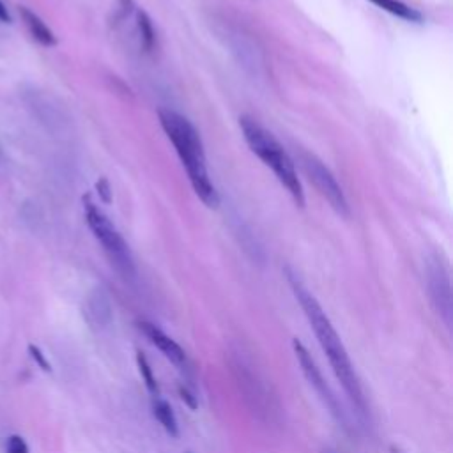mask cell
<instances>
[{"label": "cell", "instance_id": "6da1fadb", "mask_svg": "<svg viewBox=\"0 0 453 453\" xmlns=\"http://www.w3.org/2000/svg\"><path fill=\"white\" fill-rule=\"evenodd\" d=\"M287 278L296 299H298L299 305H301L303 312H305L306 319H308L310 326H312L313 333H315L317 340H319L320 347H322L327 360H330V365L331 368H333L334 375H337V379L340 381V385H342L344 392L347 393L351 402L354 404L358 414H360L361 418H367L368 406L367 399H365L363 388H361L360 378H358L356 370H354L353 367V361H351L342 340L338 337L337 330H334V326L331 324L330 317L326 315V312H324L322 306L319 305L315 296L301 284V280H299L292 271H287Z\"/></svg>", "mask_w": 453, "mask_h": 453}, {"label": "cell", "instance_id": "7a4b0ae2", "mask_svg": "<svg viewBox=\"0 0 453 453\" xmlns=\"http://www.w3.org/2000/svg\"><path fill=\"white\" fill-rule=\"evenodd\" d=\"M159 123L176 147V152L186 169L195 193L207 207H216L219 202L218 191L209 177L204 145L198 137V131L186 117L174 110H159Z\"/></svg>", "mask_w": 453, "mask_h": 453}, {"label": "cell", "instance_id": "3957f363", "mask_svg": "<svg viewBox=\"0 0 453 453\" xmlns=\"http://www.w3.org/2000/svg\"><path fill=\"white\" fill-rule=\"evenodd\" d=\"M239 126H241L243 137H245L250 149L262 159L264 165L273 170L274 176H277L278 181L287 188V191L292 195V198H294L299 205L305 204V193H303L301 181H299L298 172H296L294 162H292L291 156L285 152V149L282 147L280 142H278L266 128H262L257 121L250 119V117H241V119H239Z\"/></svg>", "mask_w": 453, "mask_h": 453}, {"label": "cell", "instance_id": "277c9868", "mask_svg": "<svg viewBox=\"0 0 453 453\" xmlns=\"http://www.w3.org/2000/svg\"><path fill=\"white\" fill-rule=\"evenodd\" d=\"M85 218L94 238L101 243L104 253L110 259L111 266L116 267L126 280L135 278V264L130 246L126 245V241L119 234L116 225L108 219V216L90 198H85Z\"/></svg>", "mask_w": 453, "mask_h": 453}, {"label": "cell", "instance_id": "5b68a950", "mask_svg": "<svg viewBox=\"0 0 453 453\" xmlns=\"http://www.w3.org/2000/svg\"><path fill=\"white\" fill-rule=\"evenodd\" d=\"M232 372H234L238 385L245 395L250 409L264 421H273L278 411L274 409V399L267 388L262 375L255 370L252 360L245 356L243 351H236L232 356Z\"/></svg>", "mask_w": 453, "mask_h": 453}, {"label": "cell", "instance_id": "8992f818", "mask_svg": "<svg viewBox=\"0 0 453 453\" xmlns=\"http://www.w3.org/2000/svg\"><path fill=\"white\" fill-rule=\"evenodd\" d=\"M292 347H294L296 358H298V363H299V367H301L303 374H305V378L308 379L310 385L315 388V392L319 393L320 400L326 404V407L330 409V413L333 414L334 420L340 423V427H342L347 434H353V427H351V421H349V418H347L346 411H344L342 404L338 402L334 392L330 388V385L324 381L322 372H320V368L317 367V363H315V360L312 358V354L308 353V349H306V347L299 342L298 338H294Z\"/></svg>", "mask_w": 453, "mask_h": 453}, {"label": "cell", "instance_id": "52a82bcc", "mask_svg": "<svg viewBox=\"0 0 453 453\" xmlns=\"http://www.w3.org/2000/svg\"><path fill=\"white\" fill-rule=\"evenodd\" d=\"M299 163H301L303 170L308 176L310 183L326 198L327 204L340 216H349V205H347L346 195H344L342 188L337 183L333 174L330 172V169L324 167V163L317 156L303 151L299 152Z\"/></svg>", "mask_w": 453, "mask_h": 453}, {"label": "cell", "instance_id": "ba28073f", "mask_svg": "<svg viewBox=\"0 0 453 453\" xmlns=\"http://www.w3.org/2000/svg\"><path fill=\"white\" fill-rule=\"evenodd\" d=\"M425 274H427V289L432 303L446 326L449 327L452 324V285H449L448 270L441 262V259L434 255L427 260Z\"/></svg>", "mask_w": 453, "mask_h": 453}, {"label": "cell", "instance_id": "9c48e42d", "mask_svg": "<svg viewBox=\"0 0 453 453\" xmlns=\"http://www.w3.org/2000/svg\"><path fill=\"white\" fill-rule=\"evenodd\" d=\"M138 327H140L142 333L149 338V342L158 347V349L165 354L167 360H170L176 367L183 368V370L188 368L186 353H184L183 347H181L176 340H172L169 334L163 333L158 326H155L152 322H147V320H140Z\"/></svg>", "mask_w": 453, "mask_h": 453}, {"label": "cell", "instance_id": "30bf717a", "mask_svg": "<svg viewBox=\"0 0 453 453\" xmlns=\"http://www.w3.org/2000/svg\"><path fill=\"white\" fill-rule=\"evenodd\" d=\"M85 315L90 326L99 327V330L110 326L114 310H111L110 298H108V294L103 289H94L89 294L85 303Z\"/></svg>", "mask_w": 453, "mask_h": 453}, {"label": "cell", "instance_id": "8fae6325", "mask_svg": "<svg viewBox=\"0 0 453 453\" xmlns=\"http://www.w3.org/2000/svg\"><path fill=\"white\" fill-rule=\"evenodd\" d=\"M20 16H22V22L25 23L27 30H29V34L32 36V40L36 41V43H40L41 47L47 48H52L57 44V37H55L54 30H52L36 13L30 11L25 6H20Z\"/></svg>", "mask_w": 453, "mask_h": 453}, {"label": "cell", "instance_id": "7c38bea8", "mask_svg": "<svg viewBox=\"0 0 453 453\" xmlns=\"http://www.w3.org/2000/svg\"><path fill=\"white\" fill-rule=\"evenodd\" d=\"M152 413H155L156 420L159 421V425L165 428L167 434H170L172 437H177V435H179V425H177V418L167 400L156 397V400L152 402Z\"/></svg>", "mask_w": 453, "mask_h": 453}, {"label": "cell", "instance_id": "4fadbf2b", "mask_svg": "<svg viewBox=\"0 0 453 453\" xmlns=\"http://www.w3.org/2000/svg\"><path fill=\"white\" fill-rule=\"evenodd\" d=\"M370 2L378 6V8H381L382 11H388L389 15L399 16V18L406 20V22H421V13L409 8V6L400 2V0H370Z\"/></svg>", "mask_w": 453, "mask_h": 453}, {"label": "cell", "instance_id": "5bb4252c", "mask_svg": "<svg viewBox=\"0 0 453 453\" xmlns=\"http://www.w3.org/2000/svg\"><path fill=\"white\" fill-rule=\"evenodd\" d=\"M137 365H138V370H140L142 379H144L145 386H147L149 393L155 397H158V393H159L158 381H156L155 374H152V368H151V363H149L147 356H145L142 351H138L137 353Z\"/></svg>", "mask_w": 453, "mask_h": 453}, {"label": "cell", "instance_id": "9a60e30c", "mask_svg": "<svg viewBox=\"0 0 453 453\" xmlns=\"http://www.w3.org/2000/svg\"><path fill=\"white\" fill-rule=\"evenodd\" d=\"M138 29H140V36H142V43L147 50H151L152 44H155V30H152V23L151 20L147 18L144 11L138 13Z\"/></svg>", "mask_w": 453, "mask_h": 453}, {"label": "cell", "instance_id": "2e32d148", "mask_svg": "<svg viewBox=\"0 0 453 453\" xmlns=\"http://www.w3.org/2000/svg\"><path fill=\"white\" fill-rule=\"evenodd\" d=\"M6 453H29V445L22 435H9L8 445H6Z\"/></svg>", "mask_w": 453, "mask_h": 453}, {"label": "cell", "instance_id": "e0dca14e", "mask_svg": "<svg viewBox=\"0 0 453 453\" xmlns=\"http://www.w3.org/2000/svg\"><path fill=\"white\" fill-rule=\"evenodd\" d=\"M29 354H30V358H32V360L36 361L37 367H40L41 370H44V372H52V365L48 363L47 356H44L43 351H41L40 347L34 346V344H30V346H29Z\"/></svg>", "mask_w": 453, "mask_h": 453}, {"label": "cell", "instance_id": "ac0fdd59", "mask_svg": "<svg viewBox=\"0 0 453 453\" xmlns=\"http://www.w3.org/2000/svg\"><path fill=\"white\" fill-rule=\"evenodd\" d=\"M179 395H181V399H183V402L186 404V406L190 407V409H193V411L197 409V406H198L197 399H195V395L190 392V389L186 388V386H183V385L179 386Z\"/></svg>", "mask_w": 453, "mask_h": 453}, {"label": "cell", "instance_id": "d6986e66", "mask_svg": "<svg viewBox=\"0 0 453 453\" xmlns=\"http://www.w3.org/2000/svg\"><path fill=\"white\" fill-rule=\"evenodd\" d=\"M0 22H2V23H11V15H9L8 8H6L2 0H0Z\"/></svg>", "mask_w": 453, "mask_h": 453}, {"label": "cell", "instance_id": "ffe728a7", "mask_svg": "<svg viewBox=\"0 0 453 453\" xmlns=\"http://www.w3.org/2000/svg\"><path fill=\"white\" fill-rule=\"evenodd\" d=\"M320 453H338L337 449H333V448H330V446H326V448H322V452Z\"/></svg>", "mask_w": 453, "mask_h": 453}, {"label": "cell", "instance_id": "44dd1931", "mask_svg": "<svg viewBox=\"0 0 453 453\" xmlns=\"http://www.w3.org/2000/svg\"><path fill=\"white\" fill-rule=\"evenodd\" d=\"M392 453H402V452H400L399 448H395V446H393V448H392Z\"/></svg>", "mask_w": 453, "mask_h": 453}]
</instances>
